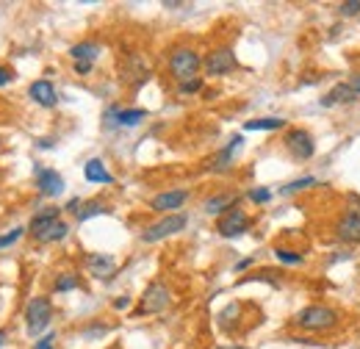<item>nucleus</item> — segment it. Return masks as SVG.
I'll return each mask as SVG.
<instances>
[{
    "label": "nucleus",
    "mask_w": 360,
    "mask_h": 349,
    "mask_svg": "<svg viewBox=\"0 0 360 349\" xmlns=\"http://www.w3.org/2000/svg\"><path fill=\"white\" fill-rule=\"evenodd\" d=\"M59 208H48V211H42V214H37L34 219H31V236L37 239V241H42V244H50V241H61L67 233H70V228H67V222H61L59 219Z\"/></svg>",
    "instance_id": "nucleus-1"
},
{
    "label": "nucleus",
    "mask_w": 360,
    "mask_h": 349,
    "mask_svg": "<svg viewBox=\"0 0 360 349\" xmlns=\"http://www.w3.org/2000/svg\"><path fill=\"white\" fill-rule=\"evenodd\" d=\"M338 321H341L338 310H332V308H327V305H310V308L299 310L297 319H294V324H297L299 330H308V332H324V330H332Z\"/></svg>",
    "instance_id": "nucleus-2"
},
{
    "label": "nucleus",
    "mask_w": 360,
    "mask_h": 349,
    "mask_svg": "<svg viewBox=\"0 0 360 349\" xmlns=\"http://www.w3.org/2000/svg\"><path fill=\"white\" fill-rule=\"evenodd\" d=\"M200 67H203V59H200L192 48H177V50L169 53V72H172L180 83L197 78Z\"/></svg>",
    "instance_id": "nucleus-3"
},
{
    "label": "nucleus",
    "mask_w": 360,
    "mask_h": 349,
    "mask_svg": "<svg viewBox=\"0 0 360 349\" xmlns=\"http://www.w3.org/2000/svg\"><path fill=\"white\" fill-rule=\"evenodd\" d=\"M189 225V217L186 214H166L163 219H158L155 225H150V228H144V233H141V241H147V244H152V241H161V239H166V236H174V233H180Z\"/></svg>",
    "instance_id": "nucleus-4"
},
{
    "label": "nucleus",
    "mask_w": 360,
    "mask_h": 349,
    "mask_svg": "<svg viewBox=\"0 0 360 349\" xmlns=\"http://www.w3.org/2000/svg\"><path fill=\"white\" fill-rule=\"evenodd\" d=\"M169 302H172V294H169V288H166L161 280H155V283H150V286H147V291H144V297H141V305L136 308V313H139V316L161 313L163 308H169Z\"/></svg>",
    "instance_id": "nucleus-5"
},
{
    "label": "nucleus",
    "mask_w": 360,
    "mask_h": 349,
    "mask_svg": "<svg viewBox=\"0 0 360 349\" xmlns=\"http://www.w3.org/2000/svg\"><path fill=\"white\" fill-rule=\"evenodd\" d=\"M53 319V305L45 299V297H34L26 308V321H28V332L31 335H39Z\"/></svg>",
    "instance_id": "nucleus-6"
},
{
    "label": "nucleus",
    "mask_w": 360,
    "mask_h": 349,
    "mask_svg": "<svg viewBox=\"0 0 360 349\" xmlns=\"http://www.w3.org/2000/svg\"><path fill=\"white\" fill-rule=\"evenodd\" d=\"M250 217L241 211V208H230V211H225L219 219H217V230H219V236H225V239H239V236H244L247 230H250Z\"/></svg>",
    "instance_id": "nucleus-7"
},
{
    "label": "nucleus",
    "mask_w": 360,
    "mask_h": 349,
    "mask_svg": "<svg viewBox=\"0 0 360 349\" xmlns=\"http://www.w3.org/2000/svg\"><path fill=\"white\" fill-rule=\"evenodd\" d=\"M286 147H288V152H291L297 161H310V158L316 155V141H313V136H310L308 130H302V128H294V130L286 133Z\"/></svg>",
    "instance_id": "nucleus-8"
},
{
    "label": "nucleus",
    "mask_w": 360,
    "mask_h": 349,
    "mask_svg": "<svg viewBox=\"0 0 360 349\" xmlns=\"http://www.w3.org/2000/svg\"><path fill=\"white\" fill-rule=\"evenodd\" d=\"M203 67H206L208 75H228V72L236 70V53L230 48H219V50L208 53V59L203 61Z\"/></svg>",
    "instance_id": "nucleus-9"
},
{
    "label": "nucleus",
    "mask_w": 360,
    "mask_h": 349,
    "mask_svg": "<svg viewBox=\"0 0 360 349\" xmlns=\"http://www.w3.org/2000/svg\"><path fill=\"white\" fill-rule=\"evenodd\" d=\"M37 186L45 197H59L64 192V178L48 166H37Z\"/></svg>",
    "instance_id": "nucleus-10"
},
{
    "label": "nucleus",
    "mask_w": 360,
    "mask_h": 349,
    "mask_svg": "<svg viewBox=\"0 0 360 349\" xmlns=\"http://www.w3.org/2000/svg\"><path fill=\"white\" fill-rule=\"evenodd\" d=\"M335 239L343 244H360V214H343L335 222Z\"/></svg>",
    "instance_id": "nucleus-11"
},
{
    "label": "nucleus",
    "mask_w": 360,
    "mask_h": 349,
    "mask_svg": "<svg viewBox=\"0 0 360 349\" xmlns=\"http://www.w3.org/2000/svg\"><path fill=\"white\" fill-rule=\"evenodd\" d=\"M189 200V192L186 189H172V192H161L158 197H152V211H174Z\"/></svg>",
    "instance_id": "nucleus-12"
},
{
    "label": "nucleus",
    "mask_w": 360,
    "mask_h": 349,
    "mask_svg": "<svg viewBox=\"0 0 360 349\" xmlns=\"http://www.w3.org/2000/svg\"><path fill=\"white\" fill-rule=\"evenodd\" d=\"M83 174H86V181H89V183H100V186H111V183H114V174L106 169V163H103L100 158L86 161Z\"/></svg>",
    "instance_id": "nucleus-13"
},
{
    "label": "nucleus",
    "mask_w": 360,
    "mask_h": 349,
    "mask_svg": "<svg viewBox=\"0 0 360 349\" xmlns=\"http://www.w3.org/2000/svg\"><path fill=\"white\" fill-rule=\"evenodd\" d=\"M28 94H31L39 106H45V108H53V106L59 103V94H56V89H53L50 81H34L31 89H28Z\"/></svg>",
    "instance_id": "nucleus-14"
},
{
    "label": "nucleus",
    "mask_w": 360,
    "mask_h": 349,
    "mask_svg": "<svg viewBox=\"0 0 360 349\" xmlns=\"http://www.w3.org/2000/svg\"><path fill=\"white\" fill-rule=\"evenodd\" d=\"M241 141H244L241 136H233V139H230V144H228L225 150H219V152L211 158V163H208V166H211V172H228V166H230V161H233L236 150L241 147Z\"/></svg>",
    "instance_id": "nucleus-15"
},
{
    "label": "nucleus",
    "mask_w": 360,
    "mask_h": 349,
    "mask_svg": "<svg viewBox=\"0 0 360 349\" xmlns=\"http://www.w3.org/2000/svg\"><path fill=\"white\" fill-rule=\"evenodd\" d=\"M357 94L352 92V86L349 83H338V86H332L324 97H321V106L324 108H332V106H343V103H352Z\"/></svg>",
    "instance_id": "nucleus-16"
},
{
    "label": "nucleus",
    "mask_w": 360,
    "mask_h": 349,
    "mask_svg": "<svg viewBox=\"0 0 360 349\" xmlns=\"http://www.w3.org/2000/svg\"><path fill=\"white\" fill-rule=\"evenodd\" d=\"M144 117H147V111H141V108H128V111L125 108H111L108 111V119L122 125V128H136Z\"/></svg>",
    "instance_id": "nucleus-17"
},
{
    "label": "nucleus",
    "mask_w": 360,
    "mask_h": 349,
    "mask_svg": "<svg viewBox=\"0 0 360 349\" xmlns=\"http://www.w3.org/2000/svg\"><path fill=\"white\" fill-rule=\"evenodd\" d=\"M86 266H89V272L94 275V277H111L114 272H117V263H114V258L111 255H89L86 258Z\"/></svg>",
    "instance_id": "nucleus-18"
},
{
    "label": "nucleus",
    "mask_w": 360,
    "mask_h": 349,
    "mask_svg": "<svg viewBox=\"0 0 360 349\" xmlns=\"http://www.w3.org/2000/svg\"><path fill=\"white\" fill-rule=\"evenodd\" d=\"M236 206V195H219V197H211V200H206V214H217V217H222L225 211H230Z\"/></svg>",
    "instance_id": "nucleus-19"
},
{
    "label": "nucleus",
    "mask_w": 360,
    "mask_h": 349,
    "mask_svg": "<svg viewBox=\"0 0 360 349\" xmlns=\"http://www.w3.org/2000/svg\"><path fill=\"white\" fill-rule=\"evenodd\" d=\"M70 56L75 61H86V64H94V59L100 56V48L94 42H81V45H72L70 48Z\"/></svg>",
    "instance_id": "nucleus-20"
},
{
    "label": "nucleus",
    "mask_w": 360,
    "mask_h": 349,
    "mask_svg": "<svg viewBox=\"0 0 360 349\" xmlns=\"http://www.w3.org/2000/svg\"><path fill=\"white\" fill-rule=\"evenodd\" d=\"M286 125V119L280 117H261V119H250L244 125V130H280Z\"/></svg>",
    "instance_id": "nucleus-21"
},
{
    "label": "nucleus",
    "mask_w": 360,
    "mask_h": 349,
    "mask_svg": "<svg viewBox=\"0 0 360 349\" xmlns=\"http://www.w3.org/2000/svg\"><path fill=\"white\" fill-rule=\"evenodd\" d=\"M100 214H108V206H103V203H86V206H81V211H78V222H86V219L100 217Z\"/></svg>",
    "instance_id": "nucleus-22"
},
{
    "label": "nucleus",
    "mask_w": 360,
    "mask_h": 349,
    "mask_svg": "<svg viewBox=\"0 0 360 349\" xmlns=\"http://www.w3.org/2000/svg\"><path fill=\"white\" fill-rule=\"evenodd\" d=\"M319 181L316 178H299V181H291V183H286L283 189H280V195H297V192H302V189H310V186H316Z\"/></svg>",
    "instance_id": "nucleus-23"
},
{
    "label": "nucleus",
    "mask_w": 360,
    "mask_h": 349,
    "mask_svg": "<svg viewBox=\"0 0 360 349\" xmlns=\"http://www.w3.org/2000/svg\"><path fill=\"white\" fill-rule=\"evenodd\" d=\"M274 258H277L280 263H286V266H299V263L305 261L302 252H291V250H283V247L274 250Z\"/></svg>",
    "instance_id": "nucleus-24"
},
{
    "label": "nucleus",
    "mask_w": 360,
    "mask_h": 349,
    "mask_svg": "<svg viewBox=\"0 0 360 349\" xmlns=\"http://www.w3.org/2000/svg\"><path fill=\"white\" fill-rule=\"evenodd\" d=\"M81 283H78V275H61L59 280H56V291L59 294H64V291H72V288H78Z\"/></svg>",
    "instance_id": "nucleus-25"
},
{
    "label": "nucleus",
    "mask_w": 360,
    "mask_h": 349,
    "mask_svg": "<svg viewBox=\"0 0 360 349\" xmlns=\"http://www.w3.org/2000/svg\"><path fill=\"white\" fill-rule=\"evenodd\" d=\"M247 197H250L252 203H258V206H263V203H269V200H272L274 195H272V192H269L266 186H258V189H252V192H250Z\"/></svg>",
    "instance_id": "nucleus-26"
},
{
    "label": "nucleus",
    "mask_w": 360,
    "mask_h": 349,
    "mask_svg": "<svg viewBox=\"0 0 360 349\" xmlns=\"http://www.w3.org/2000/svg\"><path fill=\"white\" fill-rule=\"evenodd\" d=\"M23 233H26L23 228H14L12 233H3V236H0V250H6V247H12V244H14V241H17V239H20Z\"/></svg>",
    "instance_id": "nucleus-27"
},
{
    "label": "nucleus",
    "mask_w": 360,
    "mask_h": 349,
    "mask_svg": "<svg viewBox=\"0 0 360 349\" xmlns=\"http://www.w3.org/2000/svg\"><path fill=\"white\" fill-rule=\"evenodd\" d=\"M177 89H180V94H194V92L203 89V81H200V78H192V81H183Z\"/></svg>",
    "instance_id": "nucleus-28"
},
{
    "label": "nucleus",
    "mask_w": 360,
    "mask_h": 349,
    "mask_svg": "<svg viewBox=\"0 0 360 349\" xmlns=\"http://www.w3.org/2000/svg\"><path fill=\"white\" fill-rule=\"evenodd\" d=\"M343 17H357L360 14V0H349V3H341V9H338Z\"/></svg>",
    "instance_id": "nucleus-29"
},
{
    "label": "nucleus",
    "mask_w": 360,
    "mask_h": 349,
    "mask_svg": "<svg viewBox=\"0 0 360 349\" xmlns=\"http://www.w3.org/2000/svg\"><path fill=\"white\" fill-rule=\"evenodd\" d=\"M53 341H56V335H53V332H48L42 341H37V346H34V349H53Z\"/></svg>",
    "instance_id": "nucleus-30"
},
{
    "label": "nucleus",
    "mask_w": 360,
    "mask_h": 349,
    "mask_svg": "<svg viewBox=\"0 0 360 349\" xmlns=\"http://www.w3.org/2000/svg\"><path fill=\"white\" fill-rule=\"evenodd\" d=\"M14 81V72L9 70V67H0V86H6V83H12Z\"/></svg>",
    "instance_id": "nucleus-31"
},
{
    "label": "nucleus",
    "mask_w": 360,
    "mask_h": 349,
    "mask_svg": "<svg viewBox=\"0 0 360 349\" xmlns=\"http://www.w3.org/2000/svg\"><path fill=\"white\" fill-rule=\"evenodd\" d=\"M75 72H78V75L92 72V64H86V61H75Z\"/></svg>",
    "instance_id": "nucleus-32"
},
{
    "label": "nucleus",
    "mask_w": 360,
    "mask_h": 349,
    "mask_svg": "<svg viewBox=\"0 0 360 349\" xmlns=\"http://www.w3.org/2000/svg\"><path fill=\"white\" fill-rule=\"evenodd\" d=\"M252 263H255V258H244V261H239V263H236V272H244V269H247V266H252Z\"/></svg>",
    "instance_id": "nucleus-33"
},
{
    "label": "nucleus",
    "mask_w": 360,
    "mask_h": 349,
    "mask_svg": "<svg viewBox=\"0 0 360 349\" xmlns=\"http://www.w3.org/2000/svg\"><path fill=\"white\" fill-rule=\"evenodd\" d=\"M128 302H130L128 297H117V299H114V308H117V310H125V308H128Z\"/></svg>",
    "instance_id": "nucleus-34"
},
{
    "label": "nucleus",
    "mask_w": 360,
    "mask_h": 349,
    "mask_svg": "<svg viewBox=\"0 0 360 349\" xmlns=\"http://www.w3.org/2000/svg\"><path fill=\"white\" fill-rule=\"evenodd\" d=\"M81 206H83V203L75 197V200H70V203H67V211H75V214H78V211H81Z\"/></svg>",
    "instance_id": "nucleus-35"
},
{
    "label": "nucleus",
    "mask_w": 360,
    "mask_h": 349,
    "mask_svg": "<svg viewBox=\"0 0 360 349\" xmlns=\"http://www.w3.org/2000/svg\"><path fill=\"white\" fill-rule=\"evenodd\" d=\"M349 86H352V92H354V94H360V72H357V75L349 81Z\"/></svg>",
    "instance_id": "nucleus-36"
},
{
    "label": "nucleus",
    "mask_w": 360,
    "mask_h": 349,
    "mask_svg": "<svg viewBox=\"0 0 360 349\" xmlns=\"http://www.w3.org/2000/svg\"><path fill=\"white\" fill-rule=\"evenodd\" d=\"M3 343H6V332H3V330H0V346H3Z\"/></svg>",
    "instance_id": "nucleus-37"
},
{
    "label": "nucleus",
    "mask_w": 360,
    "mask_h": 349,
    "mask_svg": "<svg viewBox=\"0 0 360 349\" xmlns=\"http://www.w3.org/2000/svg\"><path fill=\"white\" fill-rule=\"evenodd\" d=\"M236 349H244V346H236Z\"/></svg>",
    "instance_id": "nucleus-38"
}]
</instances>
